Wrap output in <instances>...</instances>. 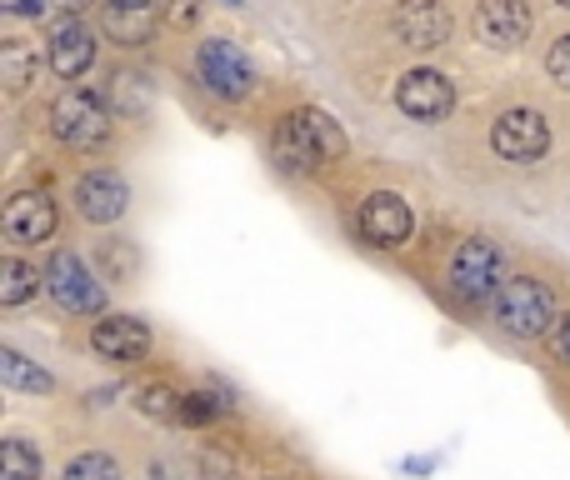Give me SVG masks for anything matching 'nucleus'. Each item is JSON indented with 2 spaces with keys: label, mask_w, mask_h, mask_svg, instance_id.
<instances>
[{
  "label": "nucleus",
  "mask_w": 570,
  "mask_h": 480,
  "mask_svg": "<svg viewBox=\"0 0 570 480\" xmlns=\"http://www.w3.org/2000/svg\"><path fill=\"white\" fill-rule=\"evenodd\" d=\"M341 156H345V136L331 116H321V110H295V116L281 120L276 166L311 170V166H325V160H341Z\"/></svg>",
  "instance_id": "f257e3e1"
},
{
  "label": "nucleus",
  "mask_w": 570,
  "mask_h": 480,
  "mask_svg": "<svg viewBox=\"0 0 570 480\" xmlns=\"http://www.w3.org/2000/svg\"><path fill=\"white\" fill-rule=\"evenodd\" d=\"M495 321H501V331L521 335V341H535V335H546L556 321V291L546 281H531V275L505 281L501 291H495Z\"/></svg>",
  "instance_id": "f03ea898"
},
{
  "label": "nucleus",
  "mask_w": 570,
  "mask_h": 480,
  "mask_svg": "<svg viewBox=\"0 0 570 480\" xmlns=\"http://www.w3.org/2000/svg\"><path fill=\"white\" fill-rule=\"evenodd\" d=\"M50 130H56V140L70 150H96V146H106V136H110V116L90 90H66V96H56V106H50Z\"/></svg>",
  "instance_id": "7ed1b4c3"
},
{
  "label": "nucleus",
  "mask_w": 570,
  "mask_h": 480,
  "mask_svg": "<svg viewBox=\"0 0 570 480\" xmlns=\"http://www.w3.org/2000/svg\"><path fill=\"white\" fill-rule=\"evenodd\" d=\"M46 291L56 295L70 315H100V311H106V291H100V281L90 275V265L80 261L76 251H56V255H50Z\"/></svg>",
  "instance_id": "20e7f679"
},
{
  "label": "nucleus",
  "mask_w": 570,
  "mask_h": 480,
  "mask_svg": "<svg viewBox=\"0 0 570 480\" xmlns=\"http://www.w3.org/2000/svg\"><path fill=\"white\" fill-rule=\"evenodd\" d=\"M491 146L495 156L515 160V166H531L551 150V126L541 120V110H505L491 130Z\"/></svg>",
  "instance_id": "39448f33"
},
{
  "label": "nucleus",
  "mask_w": 570,
  "mask_h": 480,
  "mask_svg": "<svg viewBox=\"0 0 570 480\" xmlns=\"http://www.w3.org/2000/svg\"><path fill=\"white\" fill-rule=\"evenodd\" d=\"M451 285L461 301H485V295L501 291V251L491 241H465L451 261Z\"/></svg>",
  "instance_id": "423d86ee"
},
{
  "label": "nucleus",
  "mask_w": 570,
  "mask_h": 480,
  "mask_svg": "<svg viewBox=\"0 0 570 480\" xmlns=\"http://www.w3.org/2000/svg\"><path fill=\"white\" fill-rule=\"evenodd\" d=\"M196 70H200V80H206V90H216V96H226V100L250 96V86H256L250 60L240 56L230 40H206L196 56Z\"/></svg>",
  "instance_id": "0eeeda50"
},
{
  "label": "nucleus",
  "mask_w": 570,
  "mask_h": 480,
  "mask_svg": "<svg viewBox=\"0 0 570 480\" xmlns=\"http://www.w3.org/2000/svg\"><path fill=\"white\" fill-rule=\"evenodd\" d=\"M395 106H401L411 120L435 126V120L451 116L455 90H451V80H445L441 70H411V76H401V86H395Z\"/></svg>",
  "instance_id": "6e6552de"
},
{
  "label": "nucleus",
  "mask_w": 570,
  "mask_h": 480,
  "mask_svg": "<svg viewBox=\"0 0 570 480\" xmlns=\"http://www.w3.org/2000/svg\"><path fill=\"white\" fill-rule=\"evenodd\" d=\"M411 226H415V216L395 190H375L361 206V236L371 245H381V251H395V245L411 241Z\"/></svg>",
  "instance_id": "1a4fd4ad"
},
{
  "label": "nucleus",
  "mask_w": 570,
  "mask_h": 480,
  "mask_svg": "<svg viewBox=\"0 0 570 480\" xmlns=\"http://www.w3.org/2000/svg\"><path fill=\"white\" fill-rule=\"evenodd\" d=\"M475 36L491 50L525 46V36H531V10H525V0H481V10H475Z\"/></svg>",
  "instance_id": "9d476101"
},
{
  "label": "nucleus",
  "mask_w": 570,
  "mask_h": 480,
  "mask_svg": "<svg viewBox=\"0 0 570 480\" xmlns=\"http://www.w3.org/2000/svg\"><path fill=\"white\" fill-rule=\"evenodd\" d=\"M0 226H6V236L20 241V245L50 241V231H56V200H50L46 190H20V196L6 200V216H0Z\"/></svg>",
  "instance_id": "9b49d317"
},
{
  "label": "nucleus",
  "mask_w": 570,
  "mask_h": 480,
  "mask_svg": "<svg viewBox=\"0 0 570 480\" xmlns=\"http://www.w3.org/2000/svg\"><path fill=\"white\" fill-rule=\"evenodd\" d=\"M76 206H80V216H86V221L110 226V221L126 216L130 190H126V180H120L116 170H90V176L76 180Z\"/></svg>",
  "instance_id": "f8f14e48"
},
{
  "label": "nucleus",
  "mask_w": 570,
  "mask_h": 480,
  "mask_svg": "<svg viewBox=\"0 0 570 480\" xmlns=\"http://www.w3.org/2000/svg\"><path fill=\"white\" fill-rule=\"evenodd\" d=\"M395 36L405 40L411 50H431L451 36V10L441 0H401L395 10Z\"/></svg>",
  "instance_id": "ddd939ff"
},
{
  "label": "nucleus",
  "mask_w": 570,
  "mask_h": 480,
  "mask_svg": "<svg viewBox=\"0 0 570 480\" xmlns=\"http://www.w3.org/2000/svg\"><path fill=\"white\" fill-rule=\"evenodd\" d=\"M90 60H96V36H90V26L80 16H66L50 26V66L60 70V76H86Z\"/></svg>",
  "instance_id": "4468645a"
},
{
  "label": "nucleus",
  "mask_w": 570,
  "mask_h": 480,
  "mask_svg": "<svg viewBox=\"0 0 570 480\" xmlns=\"http://www.w3.org/2000/svg\"><path fill=\"white\" fill-rule=\"evenodd\" d=\"M90 345H96V355H106V361H146L150 351V331L136 321V315H110V321H96V331H90Z\"/></svg>",
  "instance_id": "2eb2a0df"
},
{
  "label": "nucleus",
  "mask_w": 570,
  "mask_h": 480,
  "mask_svg": "<svg viewBox=\"0 0 570 480\" xmlns=\"http://www.w3.org/2000/svg\"><path fill=\"white\" fill-rule=\"evenodd\" d=\"M0 381L10 385V391H30V395H46L56 391V381H50V371H40L36 361H26L20 351H10V345H0Z\"/></svg>",
  "instance_id": "dca6fc26"
},
{
  "label": "nucleus",
  "mask_w": 570,
  "mask_h": 480,
  "mask_svg": "<svg viewBox=\"0 0 570 480\" xmlns=\"http://www.w3.org/2000/svg\"><path fill=\"white\" fill-rule=\"evenodd\" d=\"M150 26H156L150 6H116V0H110L106 30L120 40V46H140V40H150Z\"/></svg>",
  "instance_id": "f3484780"
},
{
  "label": "nucleus",
  "mask_w": 570,
  "mask_h": 480,
  "mask_svg": "<svg viewBox=\"0 0 570 480\" xmlns=\"http://www.w3.org/2000/svg\"><path fill=\"white\" fill-rule=\"evenodd\" d=\"M36 76V46L20 36H6L0 40V80L10 90H26V80Z\"/></svg>",
  "instance_id": "a211bd4d"
},
{
  "label": "nucleus",
  "mask_w": 570,
  "mask_h": 480,
  "mask_svg": "<svg viewBox=\"0 0 570 480\" xmlns=\"http://www.w3.org/2000/svg\"><path fill=\"white\" fill-rule=\"evenodd\" d=\"M40 281H46V275H36L30 265L0 261V305H26L30 295L40 291Z\"/></svg>",
  "instance_id": "6ab92c4d"
},
{
  "label": "nucleus",
  "mask_w": 570,
  "mask_h": 480,
  "mask_svg": "<svg viewBox=\"0 0 570 480\" xmlns=\"http://www.w3.org/2000/svg\"><path fill=\"white\" fill-rule=\"evenodd\" d=\"M140 411L150 415V421H180V405H186V395H176L166 381H150L140 385Z\"/></svg>",
  "instance_id": "aec40b11"
},
{
  "label": "nucleus",
  "mask_w": 570,
  "mask_h": 480,
  "mask_svg": "<svg viewBox=\"0 0 570 480\" xmlns=\"http://www.w3.org/2000/svg\"><path fill=\"white\" fill-rule=\"evenodd\" d=\"M60 480H126V476H120V466L110 461V455L86 451V455H76V461L66 466V476Z\"/></svg>",
  "instance_id": "412c9836"
},
{
  "label": "nucleus",
  "mask_w": 570,
  "mask_h": 480,
  "mask_svg": "<svg viewBox=\"0 0 570 480\" xmlns=\"http://www.w3.org/2000/svg\"><path fill=\"white\" fill-rule=\"evenodd\" d=\"M6 480H40V451H30L26 441H6Z\"/></svg>",
  "instance_id": "4be33fe9"
},
{
  "label": "nucleus",
  "mask_w": 570,
  "mask_h": 480,
  "mask_svg": "<svg viewBox=\"0 0 570 480\" xmlns=\"http://www.w3.org/2000/svg\"><path fill=\"white\" fill-rule=\"evenodd\" d=\"M216 415H220V401L216 395H206V391H190L186 405H180V421L186 425H210Z\"/></svg>",
  "instance_id": "5701e85b"
},
{
  "label": "nucleus",
  "mask_w": 570,
  "mask_h": 480,
  "mask_svg": "<svg viewBox=\"0 0 570 480\" xmlns=\"http://www.w3.org/2000/svg\"><path fill=\"white\" fill-rule=\"evenodd\" d=\"M546 70H551L556 86L570 90V36H561V40L551 46V56H546Z\"/></svg>",
  "instance_id": "b1692460"
},
{
  "label": "nucleus",
  "mask_w": 570,
  "mask_h": 480,
  "mask_svg": "<svg viewBox=\"0 0 570 480\" xmlns=\"http://www.w3.org/2000/svg\"><path fill=\"white\" fill-rule=\"evenodd\" d=\"M166 20H170V26H180V30L196 26V20H200V0H170Z\"/></svg>",
  "instance_id": "393cba45"
},
{
  "label": "nucleus",
  "mask_w": 570,
  "mask_h": 480,
  "mask_svg": "<svg viewBox=\"0 0 570 480\" xmlns=\"http://www.w3.org/2000/svg\"><path fill=\"white\" fill-rule=\"evenodd\" d=\"M556 355H561V361L570 365V321L561 325V335H556Z\"/></svg>",
  "instance_id": "a878e982"
},
{
  "label": "nucleus",
  "mask_w": 570,
  "mask_h": 480,
  "mask_svg": "<svg viewBox=\"0 0 570 480\" xmlns=\"http://www.w3.org/2000/svg\"><path fill=\"white\" fill-rule=\"evenodd\" d=\"M50 6H60V10H76V16H80V10H86L90 0H50Z\"/></svg>",
  "instance_id": "bb28decb"
},
{
  "label": "nucleus",
  "mask_w": 570,
  "mask_h": 480,
  "mask_svg": "<svg viewBox=\"0 0 570 480\" xmlns=\"http://www.w3.org/2000/svg\"><path fill=\"white\" fill-rule=\"evenodd\" d=\"M116 6H150V0H116Z\"/></svg>",
  "instance_id": "cd10ccee"
},
{
  "label": "nucleus",
  "mask_w": 570,
  "mask_h": 480,
  "mask_svg": "<svg viewBox=\"0 0 570 480\" xmlns=\"http://www.w3.org/2000/svg\"><path fill=\"white\" fill-rule=\"evenodd\" d=\"M561 6H566V10H570V0H561Z\"/></svg>",
  "instance_id": "c85d7f7f"
},
{
  "label": "nucleus",
  "mask_w": 570,
  "mask_h": 480,
  "mask_svg": "<svg viewBox=\"0 0 570 480\" xmlns=\"http://www.w3.org/2000/svg\"><path fill=\"white\" fill-rule=\"evenodd\" d=\"M230 6H240V0H230Z\"/></svg>",
  "instance_id": "c756f323"
}]
</instances>
